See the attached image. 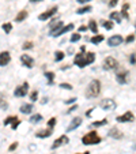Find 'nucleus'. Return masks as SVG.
Returning <instances> with one entry per match:
<instances>
[{
  "instance_id": "f257e3e1",
  "label": "nucleus",
  "mask_w": 136,
  "mask_h": 154,
  "mask_svg": "<svg viewBox=\"0 0 136 154\" xmlns=\"http://www.w3.org/2000/svg\"><path fill=\"white\" fill-rule=\"evenodd\" d=\"M99 93H101V82L97 79H93L91 82L89 83V86H87L86 97L94 98V97H97V95H99Z\"/></svg>"
},
{
  "instance_id": "f03ea898",
  "label": "nucleus",
  "mask_w": 136,
  "mask_h": 154,
  "mask_svg": "<svg viewBox=\"0 0 136 154\" xmlns=\"http://www.w3.org/2000/svg\"><path fill=\"white\" fill-rule=\"evenodd\" d=\"M101 140H102V139H101V136L97 134V131H90L89 134H86V135L82 138L83 145H86V146H89V145H98Z\"/></svg>"
},
{
  "instance_id": "7ed1b4c3",
  "label": "nucleus",
  "mask_w": 136,
  "mask_h": 154,
  "mask_svg": "<svg viewBox=\"0 0 136 154\" xmlns=\"http://www.w3.org/2000/svg\"><path fill=\"white\" fill-rule=\"evenodd\" d=\"M102 67H104V70H106V71H110V70H114V68L118 67V63H117V60H116L114 57L108 56L106 59L104 60Z\"/></svg>"
},
{
  "instance_id": "20e7f679",
  "label": "nucleus",
  "mask_w": 136,
  "mask_h": 154,
  "mask_svg": "<svg viewBox=\"0 0 136 154\" xmlns=\"http://www.w3.org/2000/svg\"><path fill=\"white\" fill-rule=\"evenodd\" d=\"M99 107L104 110H112L116 108V102L112 100V98H104V100L99 102Z\"/></svg>"
},
{
  "instance_id": "39448f33",
  "label": "nucleus",
  "mask_w": 136,
  "mask_h": 154,
  "mask_svg": "<svg viewBox=\"0 0 136 154\" xmlns=\"http://www.w3.org/2000/svg\"><path fill=\"white\" fill-rule=\"evenodd\" d=\"M27 90H29V83L23 82L22 86H18L14 90V95L15 97H25V95L27 94Z\"/></svg>"
},
{
  "instance_id": "423d86ee",
  "label": "nucleus",
  "mask_w": 136,
  "mask_h": 154,
  "mask_svg": "<svg viewBox=\"0 0 136 154\" xmlns=\"http://www.w3.org/2000/svg\"><path fill=\"white\" fill-rule=\"evenodd\" d=\"M118 123H131V122H133L135 120V116H133V113L132 112H125L124 115H120V116H117V119H116Z\"/></svg>"
},
{
  "instance_id": "0eeeda50",
  "label": "nucleus",
  "mask_w": 136,
  "mask_h": 154,
  "mask_svg": "<svg viewBox=\"0 0 136 154\" xmlns=\"http://www.w3.org/2000/svg\"><path fill=\"white\" fill-rule=\"evenodd\" d=\"M57 12V7H52V8H49V10H46L45 12H42V14H40V17H38V19L40 21H48L49 18H52L55 14Z\"/></svg>"
},
{
  "instance_id": "6e6552de",
  "label": "nucleus",
  "mask_w": 136,
  "mask_h": 154,
  "mask_svg": "<svg viewBox=\"0 0 136 154\" xmlns=\"http://www.w3.org/2000/svg\"><path fill=\"white\" fill-rule=\"evenodd\" d=\"M124 42V38H123L120 34H116V36H112L109 40H108V45L109 47H118V45H121Z\"/></svg>"
},
{
  "instance_id": "1a4fd4ad",
  "label": "nucleus",
  "mask_w": 136,
  "mask_h": 154,
  "mask_svg": "<svg viewBox=\"0 0 136 154\" xmlns=\"http://www.w3.org/2000/svg\"><path fill=\"white\" fill-rule=\"evenodd\" d=\"M69 142V139H68V136L67 135H61V136H59L56 140H55L53 143H52V149H59L60 146H63V145H67V143Z\"/></svg>"
},
{
  "instance_id": "9d476101",
  "label": "nucleus",
  "mask_w": 136,
  "mask_h": 154,
  "mask_svg": "<svg viewBox=\"0 0 136 154\" xmlns=\"http://www.w3.org/2000/svg\"><path fill=\"white\" fill-rule=\"evenodd\" d=\"M84 56H86V53L84 52H80V53H78L76 56H75V64L78 65V67L83 68V67H86V60H84Z\"/></svg>"
},
{
  "instance_id": "9b49d317",
  "label": "nucleus",
  "mask_w": 136,
  "mask_h": 154,
  "mask_svg": "<svg viewBox=\"0 0 136 154\" xmlns=\"http://www.w3.org/2000/svg\"><path fill=\"white\" fill-rule=\"evenodd\" d=\"M21 62H22V64L27 68H33V65H34V60H33V57H30L29 55H22Z\"/></svg>"
},
{
  "instance_id": "f8f14e48",
  "label": "nucleus",
  "mask_w": 136,
  "mask_h": 154,
  "mask_svg": "<svg viewBox=\"0 0 136 154\" xmlns=\"http://www.w3.org/2000/svg\"><path fill=\"white\" fill-rule=\"evenodd\" d=\"M82 122H83V120H82V117H75L74 120H72V122H71V124L68 125L67 131H68V132H71V131L76 130V128L79 127L80 124H82Z\"/></svg>"
},
{
  "instance_id": "ddd939ff",
  "label": "nucleus",
  "mask_w": 136,
  "mask_h": 154,
  "mask_svg": "<svg viewBox=\"0 0 136 154\" xmlns=\"http://www.w3.org/2000/svg\"><path fill=\"white\" fill-rule=\"evenodd\" d=\"M127 75H128V72H127V71L117 72V74H116V80H117V82L120 83V85H125V83H127V80H128Z\"/></svg>"
},
{
  "instance_id": "4468645a",
  "label": "nucleus",
  "mask_w": 136,
  "mask_h": 154,
  "mask_svg": "<svg viewBox=\"0 0 136 154\" xmlns=\"http://www.w3.org/2000/svg\"><path fill=\"white\" fill-rule=\"evenodd\" d=\"M10 60H11V56H10L8 52H1L0 53V65L1 67H6L10 63Z\"/></svg>"
},
{
  "instance_id": "2eb2a0df",
  "label": "nucleus",
  "mask_w": 136,
  "mask_h": 154,
  "mask_svg": "<svg viewBox=\"0 0 136 154\" xmlns=\"http://www.w3.org/2000/svg\"><path fill=\"white\" fill-rule=\"evenodd\" d=\"M109 136L110 138H114V139H121L123 136H124V134L118 130V128L114 127V128H112V130L109 131Z\"/></svg>"
},
{
  "instance_id": "dca6fc26",
  "label": "nucleus",
  "mask_w": 136,
  "mask_h": 154,
  "mask_svg": "<svg viewBox=\"0 0 136 154\" xmlns=\"http://www.w3.org/2000/svg\"><path fill=\"white\" fill-rule=\"evenodd\" d=\"M52 128H48V130H40L38 132H36V136L37 138H48V136L52 135Z\"/></svg>"
},
{
  "instance_id": "f3484780",
  "label": "nucleus",
  "mask_w": 136,
  "mask_h": 154,
  "mask_svg": "<svg viewBox=\"0 0 136 154\" xmlns=\"http://www.w3.org/2000/svg\"><path fill=\"white\" fill-rule=\"evenodd\" d=\"M29 17V14H27V11H25V10H22V11H19L18 14H16V17H15V22H23L25 19Z\"/></svg>"
},
{
  "instance_id": "a211bd4d",
  "label": "nucleus",
  "mask_w": 136,
  "mask_h": 154,
  "mask_svg": "<svg viewBox=\"0 0 136 154\" xmlns=\"http://www.w3.org/2000/svg\"><path fill=\"white\" fill-rule=\"evenodd\" d=\"M33 109H34V107H33L31 104H23L21 107V113H23V115H27V113H31Z\"/></svg>"
},
{
  "instance_id": "6ab92c4d",
  "label": "nucleus",
  "mask_w": 136,
  "mask_h": 154,
  "mask_svg": "<svg viewBox=\"0 0 136 154\" xmlns=\"http://www.w3.org/2000/svg\"><path fill=\"white\" fill-rule=\"evenodd\" d=\"M74 23H69V25H65L64 27H63L61 30H60L59 33H57V36L56 37H59V36H63V34H65V33H68V32H71L72 29H74Z\"/></svg>"
},
{
  "instance_id": "aec40b11",
  "label": "nucleus",
  "mask_w": 136,
  "mask_h": 154,
  "mask_svg": "<svg viewBox=\"0 0 136 154\" xmlns=\"http://www.w3.org/2000/svg\"><path fill=\"white\" fill-rule=\"evenodd\" d=\"M121 17L123 15L120 14V12H117V11L110 12V21H116L117 23H121Z\"/></svg>"
},
{
  "instance_id": "412c9836",
  "label": "nucleus",
  "mask_w": 136,
  "mask_h": 154,
  "mask_svg": "<svg viewBox=\"0 0 136 154\" xmlns=\"http://www.w3.org/2000/svg\"><path fill=\"white\" fill-rule=\"evenodd\" d=\"M84 60H86V65L91 64V63H94L95 60V53H93V52H89V53H86V56H84Z\"/></svg>"
},
{
  "instance_id": "4be33fe9",
  "label": "nucleus",
  "mask_w": 136,
  "mask_h": 154,
  "mask_svg": "<svg viewBox=\"0 0 136 154\" xmlns=\"http://www.w3.org/2000/svg\"><path fill=\"white\" fill-rule=\"evenodd\" d=\"M104 38L105 37L104 36H101V34H95V36H93L91 37V40H90V41H91V44H99V42H102L104 41Z\"/></svg>"
},
{
  "instance_id": "5701e85b",
  "label": "nucleus",
  "mask_w": 136,
  "mask_h": 154,
  "mask_svg": "<svg viewBox=\"0 0 136 154\" xmlns=\"http://www.w3.org/2000/svg\"><path fill=\"white\" fill-rule=\"evenodd\" d=\"M42 120V116L40 115V113H36V115H33L31 117H30L29 122L31 123V124H37V123H40Z\"/></svg>"
},
{
  "instance_id": "b1692460",
  "label": "nucleus",
  "mask_w": 136,
  "mask_h": 154,
  "mask_svg": "<svg viewBox=\"0 0 136 154\" xmlns=\"http://www.w3.org/2000/svg\"><path fill=\"white\" fill-rule=\"evenodd\" d=\"M91 11V6H84V7H80V8L76 10V14L78 15H83V14H87V12Z\"/></svg>"
},
{
  "instance_id": "393cba45",
  "label": "nucleus",
  "mask_w": 136,
  "mask_h": 154,
  "mask_svg": "<svg viewBox=\"0 0 136 154\" xmlns=\"http://www.w3.org/2000/svg\"><path fill=\"white\" fill-rule=\"evenodd\" d=\"M113 25H114V23H113V21H105V19H104V21H101V26L105 27L106 30H112L113 29Z\"/></svg>"
},
{
  "instance_id": "a878e982",
  "label": "nucleus",
  "mask_w": 136,
  "mask_h": 154,
  "mask_svg": "<svg viewBox=\"0 0 136 154\" xmlns=\"http://www.w3.org/2000/svg\"><path fill=\"white\" fill-rule=\"evenodd\" d=\"M128 8H129V4L128 3H124L123 4V8H121V15L124 17L125 19L129 18V15H128Z\"/></svg>"
},
{
  "instance_id": "bb28decb",
  "label": "nucleus",
  "mask_w": 136,
  "mask_h": 154,
  "mask_svg": "<svg viewBox=\"0 0 136 154\" xmlns=\"http://www.w3.org/2000/svg\"><path fill=\"white\" fill-rule=\"evenodd\" d=\"M106 124H108V120L106 119H102V120H98V122H93L91 127H101V125H106Z\"/></svg>"
},
{
  "instance_id": "cd10ccee",
  "label": "nucleus",
  "mask_w": 136,
  "mask_h": 154,
  "mask_svg": "<svg viewBox=\"0 0 136 154\" xmlns=\"http://www.w3.org/2000/svg\"><path fill=\"white\" fill-rule=\"evenodd\" d=\"M89 29L91 30L93 33H98V26H97V22L95 21H89Z\"/></svg>"
},
{
  "instance_id": "c85d7f7f",
  "label": "nucleus",
  "mask_w": 136,
  "mask_h": 154,
  "mask_svg": "<svg viewBox=\"0 0 136 154\" xmlns=\"http://www.w3.org/2000/svg\"><path fill=\"white\" fill-rule=\"evenodd\" d=\"M64 52H61V50H56V52H55V60H56V62H61L63 59H64Z\"/></svg>"
},
{
  "instance_id": "c756f323",
  "label": "nucleus",
  "mask_w": 136,
  "mask_h": 154,
  "mask_svg": "<svg viewBox=\"0 0 136 154\" xmlns=\"http://www.w3.org/2000/svg\"><path fill=\"white\" fill-rule=\"evenodd\" d=\"M45 77H46V79H48V82H49V85H52V83H53L55 72H52V71H46V72H45Z\"/></svg>"
},
{
  "instance_id": "7c9ffc66",
  "label": "nucleus",
  "mask_w": 136,
  "mask_h": 154,
  "mask_svg": "<svg viewBox=\"0 0 136 154\" xmlns=\"http://www.w3.org/2000/svg\"><path fill=\"white\" fill-rule=\"evenodd\" d=\"M15 119H16V116H8L7 119H4V122H3V124L4 125H8V124H12V122H14Z\"/></svg>"
},
{
  "instance_id": "2f4dec72",
  "label": "nucleus",
  "mask_w": 136,
  "mask_h": 154,
  "mask_svg": "<svg viewBox=\"0 0 136 154\" xmlns=\"http://www.w3.org/2000/svg\"><path fill=\"white\" fill-rule=\"evenodd\" d=\"M59 87L65 89V90H72V89H74V87H72V85H69V83H60Z\"/></svg>"
},
{
  "instance_id": "473e14b6",
  "label": "nucleus",
  "mask_w": 136,
  "mask_h": 154,
  "mask_svg": "<svg viewBox=\"0 0 136 154\" xmlns=\"http://www.w3.org/2000/svg\"><path fill=\"white\" fill-rule=\"evenodd\" d=\"M19 124H21V120H19V119L16 117V119H15V120H14V122H12V124H11V128H12V130H16Z\"/></svg>"
},
{
  "instance_id": "72a5a7b5",
  "label": "nucleus",
  "mask_w": 136,
  "mask_h": 154,
  "mask_svg": "<svg viewBox=\"0 0 136 154\" xmlns=\"http://www.w3.org/2000/svg\"><path fill=\"white\" fill-rule=\"evenodd\" d=\"M30 100H31V101H37V100H38V92H37V90L31 92V94H30Z\"/></svg>"
},
{
  "instance_id": "f704fd0d",
  "label": "nucleus",
  "mask_w": 136,
  "mask_h": 154,
  "mask_svg": "<svg viewBox=\"0 0 136 154\" xmlns=\"http://www.w3.org/2000/svg\"><path fill=\"white\" fill-rule=\"evenodd\" d=\"M55 125H56V117H52L49 122H48V128H53Z\"/></svg>"
},
{
  "instance_id": "c9c22d12",
  "label": "nucleus",
  "mask_w": 136,
  "mask_h": 154,
  "mask_svg": "<svg viewBox=\"0 0 136 154\" xmlns=\"http://www.w3.org/2000/svg\"><path fill=\"white\" fill-rule=\"evenodd\" d=\"M3 30H4L6 33H10V32L12 30V25H11V23H4V25H3Z\"/></svg>"
},
{
  "instance_id": "e433bc0d",
  "label": "nucleus",
  "mask_w": 136,
  "mask_h": 154,
  "mask_svg": "<svg viewBox=\"0 0 136 154\" xmlns=\"http://www.w3.org/2000/svg\"><path fill=\"white\" fill-rule=\"evenodd\" d=\"M80 40V34L79 33H75V34H72L71 36V42H76Z\"/></svg>"
},
{
  "instance_id": "4c0bfd02",
  "label": "nucleus",
  "mask_w": 136,
  "mask_h": 154,
  "mask_svg": "<svg viewBox=\"0 0 136 154\" xmlns=\"http://www.w3.org/2000/svg\"><path fill=\"white\" fill-rule=\"evenodd\" d=\"M133 40H135V34H129V36L125 38V44H131Z\"/></svg>"
},
{
  "instance_id": "58836bf2",
  "label": "nucleus",
  "mask_w": 136,
  "mask_h": 154,
  "mask_svg": "<svg viewBox=\"0 0 136 154\" xmlns=\"http://www.w3.org/2000/svg\"><path fill=\"white\" fill-rule=\"evenodd\" d=\"M22 48H23V49H31V48H33V42H30V41L29 42H25Z\"/></svg>"
},
{
  "instance_id": "ea45409f",
  "label": "nucleus",
  "mask_w": 136,
  "mask_h": 154,
  "mask_svg": "<svg viewBox=\"0 0 136 154\" xmlns=\"http://www.w3.org/2000/svg\"><path fill=\"white\" fill-rule=\"evenodd\" d=\"M16 147H18V142H14V143H11V145H10L8 150H10V151H12V150H15Z\"/></svg>"
},
{
  "instance_id": "a19ab883",
  "label": "nucleus",
  "mask_w": 136,
  "mask_h": 154,
  "mask_svg": "<svg viewBox=\"0 0 136 154\" xmlns=\"http://www.w3.org/2000/svg\"><path fill=\"white\" fill-rule=\"evenodd\" d=\"M117 4H118V0H110L109 2V7H112V8L113 7H116Z\"/></svg>"
},
{
  "instance_id": "79ce46f5",
  "label": "nucleus",
  "mask_w": 136,
  "mask_h": 154,
  "mask_svg": "<svg viewBox=\"0 0 136 154\" xmlns=\"http://www.w3.org/2000/svg\"><path fill=\"white\" fill-rule=\"evenodd\" d=\"M78 109V105H72L69 109H68V113H71V112H74V110H76Z\"/></svg>"
},
{
  "instance_id": "37998d69",
  "label": "nucleus",
  "mask_w": 136,
  "mask_h": 154,
  "mask_svg": "<svg viewBox=\"0 0 136 154\" xmlns=\"http://www.w3.org/2000/svg\"><path fill=\"white\" fill-rule=\"evenodd\" d=\"M75 101H76V97L71 98V100H67V101H65V104H71V102H75Z\"/></svg>"
},
{
  "instance_id": "c03bdc74",
  "label": "nucleus",
  "mask_w": 136,
  "mask_h": 154,
  "mask_svg": "<svg viewBox=\"0 0 136 154\" xmlns=\"http://www.w3.org/2000/svg\"><path fill=\"white\" fill-rule=\"evenodd\" d=\"M86 30H87V26H80L79 27V32L80 33H82V32H86Z\"/></svg>"
},
{
  "instance_id": "a18cd8bd",
  "label": "nucleus",
  "mask_w": 136,
  "mask_h": 154,
  "mask_svg": "<svg viewBox=\"0 0 136 154\" xmlns=\"http://www.w3.org/2000/svg\"><path fill=\"white\" fill-rule=\"evenodd\" d=\"M76 2L80 4H84V3H87V2H90V0H76Z\"/></svg>"
},
{
  "instance_id": "49530a36",
  "label": "nucleus",
  "mask_w": 136,
  "mask_h": 154,
  "mask_svg": "<svg viewBox=\"0 0 136 154\" xmlns=\"http://www.w3.org/2000/svg\"><path fill=\"white\" fill-rule=\"evenodd\" d=\"M135 62H136L135 55H132V56H131V63H132V64H135Z\"/></svg>"
},
{
  "instance_id": "de8ad7c7",
  "label": "nucleus",
  "mask_w": 136,
  "mask_h": 154,
  "mask_svg": "<svg viewBox=\"0 0 136 154\" xmlns=\"http://www.w3.org/2000/svg\"><path fill=\"white\" fill-rule=\"evenodd\" d=\"M31 3H37V2H42V0H30Z\"/></svg>"
},
{
  "instance_id": "09e8293b",
  "label": "nucleus",
  "mask_w": 136,
  "mask_h": 154,
  "mask_svg": "<svg viewBox=\"0 0 136 154\" xmlns=\"http://www.w3.org/2000/svg\"><path fill=\"white\" fill-rule=\"evenodd\" d=\"M90 151H84V153H78V154H89Z\"/></svg>"
},
{
  "instance_id": "8fccbe9b",
  "label": "nucleus",
  "mask_w": 136,
  "mask_h": 154,
  "mask_svg": "<svg viewBox=\"0 0 136 154\" xmlns=\"http://www.w3.org/2000/svg\"><path fill=\"white\" fill-rule=\"evenodd\" d=\"M135 29H136V25H135Z\"/></svg>"
}]
</instances>
